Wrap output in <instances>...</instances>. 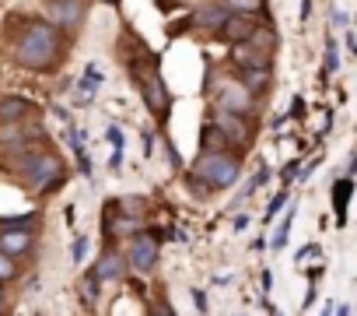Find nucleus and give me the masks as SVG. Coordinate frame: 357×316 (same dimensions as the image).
Masks as SVG:
<instances>
[{
  "mask_svg": "<svg viewBox=\"0 0 357 316\" xmlns=\"http://www.w3.org/2000/svg\"><path fill=\"white\" fill-rule=\"evenodd\" d=\"M63 53V39L56 32V25H50L46 18H36L25 25L22 39H18V60L29 67V71H50L56 67Z\"/></svg>",
  "mask_w": 357,
  "mask_h": 316,
  "instance_id": "1",
  "label": "nucleus"
},
{
  "mask_svg": "<svg viewBox=\"0 0 357 316\" xmlns=\"http://www.w3.org/2000/svg\"><path fill=\"white\" fill-rule=\"evenodd\" d=\"M18 173L29 180V187L36 194H50L56 190L63 180H67V169H63V158L50 148V151H25L22 162H18Z\"/></svg>",
  "mask_w": 357,
  "mask_h": 316,
  "instance_id": "2",
  "label": "nucleus"
},
{
  "mask_svg": "<svg viewBox=\"0 0 357 316\" xmlns=\"http://www.w3.org/2000/svg\"><path fill=\"white\" fill-rule=\"evenodd\" d=\"M193 180L207 183V190H228L238 183V158L228 155L225 148L218 151H204L193 166Z\"/></svg>",
  "mask_w": 357,
  "mask_h": 316,
  "instance_id": "3",
  "label": "nucleus"
},
{
  "mask_svg": "<svg viewBox=\"0 0 357 316\" xmlns=\"http://www.w3.org/2000/svg\"><path fill=\"white\" fill-rule=\"evenodd\" d=\"M130 78H137L147 109L165 120V116H168V88H165L161 74L154 71V57H147V64H130Z\"/></svg>",
  "mask_w": 357,
  "mask_h": 316,
  "instance_id": "4",
  "label": "nucleus"
},
{
  "mask_svg": "<svg viewBox=\"0 0 357 316\" xmlns=\"http://www.w3.org/2000/svg\"><path fill=\"white\" fill-rule=\"evenodd\" d=\"M158 257H161V250H158V236H154V232H137V236L130 239V257H126V264H130L137 274H151V271L158 267Z\"/></svg>",
  "mask_w": 357,
  "mask_h": 316,
  "instance_id": "5",
  "label": "nucleus"
},
{
  "mask_svg": "<svg viewBox=\"0 0 357 316\" xmlns=\"http://www.w3.org/2000/svg\"><path fill=\"white\" fill-rule=\"evenodd\" d=\"M84 18V0H46V22L56 29H77Z\"/></svg>",
  "mask_w": 357,
  "mask_h": 316,
  "instance_id": "6",
  "label": "nucleus"
},
{
  "mask_svg": "<svg viewBox=\"0 0 357 316\" xmlns=\"http://www.w3.org/2000/svg\"><path fill=\"white\" fill-rule=\"evenodd\" d=\"M218 109H228V113L245 116L252 109V92L242 81H221V88H218Z\"/></svg>",
  "mask_w": 357,
  "mask_h": 316,
  "instance_id": "7",
  "label": "nucleus"
},
{
  "mask_svg": "<svg viewBox=\"0 0 357 316\" xmlns=\"http://www.w3.org/2000/svg\"><path fill=\"white\" fill-rule=\"evenodd\" d=\"M218 32H221L228 43H245V39H249V32H252V22H249L245 15H235V11H231V15L221 22V29H218Z\"/></svg>",
  "mask_w": 357,
  "mask_h": 316,
  "instance_id": "8",
  "label": "nucleus"
},
{
  "mask_svg": "<svg viewBox=\"0 0 357 316\" xmlns=\"http://www.w3.org/2000/svg\"><path fill=\"white\" fill-rule=\"evenodd\" d=\"M126 260L116 253V250H105L102 257H98V267H95V274H98V281H119L123 274H126V267H123Z\"/></svg>",
  "mask_w": 357,
  "mask_h": 316,
  "instance_id": "9",
  "label": "nucleus"
},
{
  "mask_svg": "<svg viewBox=\"0 0 357 316\" xmlns=\"http://www.w3.org/2000/svg\"><path fill=\"white\" fill-rule=\"evenodd\" d=\"M231 11L221 4V0H214V4H204L197 15H193V25H200V29H221V22L228 18Z\"/></svg>",
  "mask_w": 357,
  "mask_h": 316,
  "instance_id": "10",
  "label": "nucleus"
},
{
  "mask_svg": "<svg viewBox=\"0 0 357 316\" xmlns=\"http://www.w3.org/2000/svg\"><path fill=\"white\" fill-rule=\"evenodd\" d=\"M218 127H221V134H225L228 141H235V144H242V141H245V123H242V116H238V113L218 109Z\"/></svg>",
  "mask_w": 357,
  "mask_h": 316,
  "instance_id": "11",
  "label": "nucleus"
},
{
  "mask_svg": "<svg viewBox=\"0 0 357 316\" xmlns=\"http://www.w3.org/2000/svg\"><path fill=\"white\" fill-rule=\"evenodd\" d=\"M0 250H4L8 257H15V253H29V250H32V236H29L25 229H11V232L0 236Z\"/></svg>",
  "mask_w": 357,
  "mask_h": 316,
  "instance_id": "12",
  "label": "nucleus"
},
{
  "mask_svg": "<svg viewBox=\"0 0 357 316\" xmlns=\"http://www.w3.org/2000/svg\"><path fill=\"white\" fill-rule=\"evenodd\" d=\"M245 46L256 50V53H263V57H270L277 50V32L273 29H252L249 39H245Z\"/></svg>",
  "mask_w": 357,
  "mask_h": 316,
  "instance_id": "13",
  "label": "nucleus"
},
{
  "mask_svg": "<svg viewBox=\"0 0 357 316\" xmlns=\"http://www.w3.org/2000/svg\"><path fill=\"white\" fill-rule=\"evenodd\" d=\"M32 109V102L29 99H18V95H11V99H4L0 102V123H18L25 113Z\"/></svg>",
  "mask_w": 357,
  "mask_h": 316,
  "instance_id": "14",
  "label": "nucleus"
},
{
  "mask_svg": "<svg viewBox=\"0 0 357 316\" xmlns=\"http://www.w3.org/2000/svg\"><path fill=\"white\" fill-rule=\"evenodd\" d=\"M350 194H354V180L350 176H343L336 187H333V211H336V218L343 222L347 218V204H350Z\"/></svg>",
  "mask_w": 357,
  "mask_h": 316,
  "instance_id": "15",
  "label": "nucleus"
},
{
  "mask_svg": "<svg viewBox=\"0 0 357 316\" xmlns=\"http://www.w3.org/2000/svg\"><path fill=\"white\" fill-rule=\"evenodd\" d=\"M200 148H204V151L228 148V137L221 134V127H218V123H204V130H200Z\"/></svg>",
  "mask_w": 357,
  "mask_h": 316,
  "instance_id": "16",
  "label": "nucleus"
},
{
  "mask_svg": "<svg viewBox=\"0 0 357 316\" xmlns=\"http://www.w3.org/2000/svg\"><path fill=\"white\" fill-rule=\"evenodd\" d=\"M221 4L235 15H263V0H221Z\"/></svg>",
  "mask_w": 357,
  "mask_h": 316,
  "instance_id": "17",
  "label": "nucleus"
},
{
  "mask_svg": "<svg viewBox=\"0 0 357 316\" xmlns=\"http://www.w3.org/2000/svg\"><path fill=\"white\" fill-rule=\"evenodd\" d=\"M291 222H294V211H287V215H284V222H280V229H277V236H273V250H284V246H287Z\"/></svg>",
  "mask_w": 357,
  "mask_h": 316,
  "instance_id": "18",
  "label": "nucleus"
},
{
  "mask_svg": "<svg viewBox=\"0 0 357 316\" xmlns=\"http://www.w3.org/2000/svg\"><path fill=\"white\" fill-rule=\"evenodd\" d=\"M340 71V50H336V39L326 43V74H336Z\"/></svg>",
  "mask_w": 357,
  "mask_h": 316,
  "instance_id": "19",
  "label": "nucleus"
},
{
  "mask_svg": "<svg viewBox=\"0 0 357 316\" xmlns=\"http://www.w3.org/2000/svg\"><path fill=\"white\" fill-rule=\"evenodd\" d=\"M98 285H102V281H98V274L91 271V274L84 278V299H88V306H95V299H98Z\"/></svg>",
  "mask_w": 357,
  "mask_h": 316,
  "instance_id": "20",
  "label": "nucleus"
},
{
  "mask_svg": "<svg viewBox=\"0 0 357 316\" xmlns=\"http://www.w3.org/2000/svg\"><path fill=\"white\" fill-rule=\"evenodd\" d=\"M84 253H88V239H84V236H77V239H74V246H70V260H74V264L81 267Z\"/></svg>",
  "mask_w": 357,
  "mask_h": 316,
  "instance_id": "21",
  "label": "nucleus"
},
{
  "mask_svg": "<svg viewBox=\"0 0 357 316\" xmlns=\"http://www.w3.org/2000/svg\"><path fill=\"white\" fill-rule=\"evenodd\" d=\"M8 278H15V260L0 250V281H8Z\"/></svg>",
  "mask_w": 357,
  "mask_h": 316,
  "instance_id": "22",
  "label": "nucleus"
},
{
  "mask_svg": "<svg viewBox=\"0 0 357 316\" xmlns=\"http://www.w3.org/2000/svg\"><path fill=\"white\" fill-rule=\"evenodd\" d=\"M84 81H91V85H102V81H105L102 67H98V64H88V67H84Z\"/></svg>",
  "mask_w": 357,
  "mask_h": 316,
  "instance_id": "23",
  "label": "nucleus"
},
{
  "mask_svg": "<svg viewBox=\"0 0 357 316\" xmlns=\"http://www.w3.org/2000/svg\"><path fill=\"white\" fill-rule=\"evenodd\" d=\"M284 204H287V194H277V197L270 201V208H266V222H273V215H280Z\"/></svg>",
  "mask_w": 357,
  "mask_h": 316,
  "instance_id": "24",
  "label": "nucleus"
},
{
  "mask_svg": "<svg viewBox=\"0 0 357 316\" xmlns=\"http://www.w3.org/2000/svg\"><path fill=\"white\" fill-rule=\"evenodd\" d=\"M105 137H109V144H112V148H123V134H119V127H109V130H105Z\"/></svg>",
  "mask_w": 357,
  "mask_h": 316,
  "instance_id": "25",
  "label": "nucleus"
},
{
  "mask_svg": "<svg viewBox=\"0 0 357 316\" xmlns=\"http://www.w3.org/2000/svg\"><path fill=\"white\" fill-rule=\"evenodd\" d=\"M193 302H197V309H200V313H207V309H211V306H207V292H200V288L193 292Z\"/></svg>",
  "mask_w": 357,
  "mask_h": 316,
  "instance_id": "26",
  "label": "nucleus"
},
{
  "mask_svg": "<svg viewBox=\"0 0 357 316\" xmlns=\"http://www.w3.org/2000/svg\"><path fill=\"white\" fill-rule=\"evenodd\" d=\"M298 166H301V162H298V158H294V162H291V166L284 169V183H291V180H294V173H298Z\"/></svg>",
  "mask_w": 357,
  "mask_h": 316,
  "instance_id": "27",
  "label": "nucleus"
},
{
  "mask_svg": "<svg viewBox=\"0 0 357 316\" xmlns=\"http://www.w3.org/2000/svg\"><path fill=\"white\" fill-rule=\"evenodd\" d=\"M343 43H347V50H350V53H357V36H354L350 29H347V36H343Z\"/></svg>",
  "mask_w": 357,
  "mask_h": 316,
  "instance_id": "28",
  "label": "nucleus"
},
{
  "mask_svg": "<svg viewBox=\"0 0 357 316\" xmlns=\"http://www.w3.org/2000/svg\"><path fill=\"white\" fill-rule=\"evenodd\" d=\"M245 225H249V215H238V218H235V232H242Z\"/></svg>",
  "mask_w": 357,
  "mask_h": 316,
  "instance_id": "29",
  "label": "nucleus"
},
{
  "mask_svg": "<svg viewBox=\"0 0 357 316\" xmlns=\"http://www.w3.org/2000/svg\"><path fill=\"white\" fill-rule=\"evenodd\" d=\"M312 15V0H301V22Z\"/></svg>",
  "mask_w": 357,
  "mask_h": 316,
  "instance_id": "30",
  "label": "nucleus"
},
{
  "mask_svg": "<svg viewBox=\"0 0 357 316\" xmlns=\"http://www.w3.org/2000/svg\"><path fill=\"white\" fill-rule=\"evenodd\" d=\"M305 113V102H301V95H298V102H294V109H291V116H301Z\"/></svg>",
  "mask_w": 357,
  "mask_h": 316,
  "instance_id": "31",
  "label": "nucleus"
},
{
  "mask_svg": "<svg viewBox=\"0 0 357 316\" xmlns=\"http://www.w3.org/2000/svg\"><path fill=\"white\" fill-rule=\"evenodd\" d=\"M4 306H8V302H4V281H0V313H4Z\"/></svg>",
  "mask_w": 357,
  "mask_h": 316,
  "instance_id": "32",
  "label": "nucleus"
},
{
  "mask_svg": "<svg viewBox=\"0 0 357 316\" xmlns=\"http://www.w3.org/2000/svg\"><path fill=\"white\" fill-rule=\"evenodd\" d=\"M105 4H119V0H105Z\"/></svg>",
  "mask_w": 357,
  "mask_h": 316,
  "instance_id": "33",
  "label": "nucleus"
}]
</instances>
